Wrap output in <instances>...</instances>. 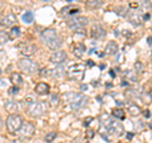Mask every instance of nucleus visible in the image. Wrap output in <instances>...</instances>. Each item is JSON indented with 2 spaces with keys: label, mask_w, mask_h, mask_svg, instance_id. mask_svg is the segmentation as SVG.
Here are the masks:
<instances>
[{
  "label": "nucleus",
  "mask_w": 152,
  "mask_h": 143,
  "mask_svg": "<svg viewBox=\"0 0 152 143\" xmlns=\"http://www.w3.org/2000/svg\"><path fill=\"white\" fill-rule=\"evenodd\" d=\"M41 38L42 41L47 45V47L51 50H58L61 46H62V38L58 36L53 28H46V29L41 33Z\"/></svg>",
  "instance_id": "nucleus-1"
},
{
  "label": "nucleus",
  "mask_w": 152,
  "mask_h": 143,
  "mask_svg": "<svg viewBox=\"0 0 152 143\" xmlns=\"http://www.w3.org/2000/svg\"><path fill=\"white\" fill-rule=\"evenodd\" d=\"M64 99L70 104V107L74 112H77L80 109H83L89 101L86 95L80 94V93H72V91L64 94Z\"/></svg>",
  "instance_id": "nucleus-2"
},
{
  "label": "nucleus",
  "mask_w": 152,
  "mask_h": 143,
  "mask_svg": "<svg viewBox=\"0 0 152 143\" xmlns=\"http://www.w3.org/2000/svg\"><path fill=\"white\" fill-rule=\"evenodd\" d=\"M47 109H48V104L42 100H34L33 103L27 105V112L32 118H41L46 114Z\"/></svg>",
  "instance_id": "nucleus-3"
},
{
  "label": "nucleus",
  "mask_w": 152,
  "mask_h": 143,
  "mask_svg": "<svg viewBox=\"0 0 152 143\" xmlns=\"http://www.w3.org/2000/svg\"><path fill=\"white\" fill-rule=\"evenodd\" d=\"M18 67L20 71H23L24 74L27 75H33L38 72V65L36 61L31 60L29 57H23V58H20L18 61Z\"/></svg>",
  "instance_id": "nucleus-4"
},
{
  "label": "nucleus",
  "mask_w": 152,
  "mask_h": 143,
  "mask_svg": "<svg viewBox=\"0 0 152 143\" xmlns=\"http://www.w3.org/2000/svg\"><path fill=\"white\" fill-rule=\"evenodd\" d=\"M5 124H7L8 132L15 133V132H18L19 129H20V127H22V124H23V118L19 115V114L13 113V114H10V115L7 118Z\"/></svg>",
  "instance_id": "nucleus-5"
},
{
  "label": "nucleus",
  "mask_w": 152,
  "mask_h": 143,
  "mask_svg": "<svg viewBox=\"0 0 152 143\" xmlns=\"http://www.w3.org/2000/svg\"><path fill=\"white\" fill-rule=\"evenodd\" d=\"M88 18L86 17H70L67 19V26L69 28H71L72 31H76V29H80V28H84L85 26L88 24Z\"/></svg>",
  "instance_id": "nucleus-6"
},
{
  "label": "nucleus",
  "mask_w": 152,
  "mask_h": 143,
  "mask_svg": "<svg viewBox=\"0 0 152 143\" xmlns=\"http://www.w3.org/2000/svg\"><path fill=\"white\" fill-rule=\"evenodd\" d=\"M84 71H85L84 65H80V63L71 65L67 70V75L72 80H81L84 77Z\"/></svg>",
  "instance_id": "nucleus-7"
},
{
  "label": "nucleus",
  "mask_w": 152,
  "mask_h": 143,
  "mask_svg": "<svg viewBox=\"0 0 152 143\" xmlns=\"http://www.w3.org/2000/svg\"><path fill=\"white\" fill-rule=\"evenodd\" d=\"M105 131L109 133V134H112V136L121 137V136H123V133H124V128H123L121 122H114L113 120L110 124L105 128Z\"/></svg>",
  "instance_id": "nucleus-8"
},
{
  "label": "nucleus",
  "mask_w": 152,
  "mask_h": 143,
  "mask_svg": "<svg viewBox=\"0 0 152 143\" xmlns=\"http://www.w3.org/2000/svg\"><path fill=\"white\" fill-rule=\"evenodd\" d=\"M18 132L20 133L22 137H24V138H31L33 134H34L36 127H34V124H33V123H31V122H23L20 129H19Z\"/></svg>",
  "instance_id": "nucleus-9"
},
{
  "label": "nucleus",
  "mask_w": 152,
  "mask_h": 143,
  "mask_svg": "<svg viewBox=\"0 0 152 143\" xmlns=\"http://www.w3.org/2000/svg\"><path fill=\"white\" fill-rule=\"evenodd\" d=\"M66 60H67V53H66L65 51H61V50L53 51L51 57H50V61L55 65H62Z\"/></svg>",
  "instance_id": "nucleus-10"
},
{
  "label": "nucleus",
  "mask_w": 152,
  "mask_h": 143,
  "mask_svg": "<svg viewBox=\"0 0 152 143\" xmlns=\"http://www.w3.org/2000/svg\"><path fill=\"white\" fill-rule=\"evenodd\" d=\"M90 34H91V38H94V39H102V38L105 37L107 31L103 28V26L95 24L91 28V32H90Z\"/></svg>",
  "instance_id": "nucleus-11"
},
{
  "label": "nucleus",
  "mask_w": 152,
  "mask_h": 143,
  "mask_svg": "<svg viewBox=\"0 0 152 143\" xmlns=\"http://www.w3.org/2000/svg\"><path fill=\"white\" fill-rule=\"evenodd\" d=\"M17 22V18L14 14H8V15L3 17L0 19V27L3 28H12Z\"/></svg>",
  "instance_id": "nucleus-12"
},
{
  "label": "nucleus",
  "mask_w": 152,
  "mask_h": 143,
  "mask_svg": "<svg viewBox=\"0 0 152 143\" xmlns=\"http://www.w3.org/2000/svg\"><path fill=\"white\" fill-rule=\"evenodd\" d=\"M118 52V45L115 41H109L104 47V53L107 56H114Z\"/></svg>",
  "instance_id": "nucleus-13"
},
{
  "label": "nucleus",
  "mask_w": 152,
  "mask_h": 143,
  "mask_svg": "<svg viewBox=\"0 0 152 143\" xmlns=\"http://www.w3.org/2000/svg\"><path fill=\"white\" fill-rule=\"evenodd\" d=\"M37 51V46L33 45V43H28V45H24L20 48V53L24 56V57H31L36 53Z\"/></svg>",
  "instance_id": "nucleus-14"
},
{
  "label": "nucleus",
  "mask_w": 152,
  "mask_h": 143,
  "mask_svg": "<svg viewBox=\"0 0 152 143\" xmlns=\"http://www.w3.org/2000/svg\"><path fill=\"white\" fill-rule=\"evenodd\" d=\"M50 90L51 88L47 82H38L34 88V91L38 95H47V94H50Z\"/></svg>",
  "instance_id": "nucleus-15"
},
{
  "label": "nucleus",
  "mask_w": 152,
  "mask_h": 143,
  "mask_svg": "<svg viewBox=\"0 0 152 143\" xmlns=\"http://www.w3.org/2000/svg\"><path fill=\"white\" fill-rule=\"evenodd\" d=\"M4 108H5V110L9 112L10 114L13 113H17L18 109H19V105L15 100H12V99H8L5 100V103H4Z\"/></svg>",
  "instance_id": "nucleus-16"
},
{
  "label": "nucleus",
  "mask_w": 152,
  "mask_h": 143,
  "mask_svg": "<svg viewBox=\"0 0 152 143\" xmlns=\"http://www.w3.org/2000/svg\"><path fill=\"white\" fill-rule=\"evenodd\" d=\"M85 52H86V47H85L84 43H76L74 46V55L77 57V58H81Z\"/></svg>",
  "instance_id": "nucleus-17"
},
{
  "label": "nucleus",
  "mask_w": 152,
  "mask_h": 143,
  "mask_svg": "<svg viewBox=\"0 0 152 143\" xmlns=\"http://www.w3.org/2000/svg\"><path fill=\"white\" fill-rule=\"evenodd\" d=\"M103 4H104L103 0H89L86 3V8L90 9V10H95V9L102 8Z\"/></svg>",
  "instance_id": "nucleus-18"
},
{
  "label": "nucleus",
  "mask_w": 152,
  "mask_h": 143,
  "mask_svg": "<svg viewBox=\"0 0 152 143\" xmlns=\"http://www.w3.org/2000/svg\"><path fill=\"white\" fill-rule=\"evenodd\" d=\"M80 12L79 8H74V7H67V8H64L62 10H61V14L62 15H70V17H74L76 15Z\"/></svg>",
  "instance_id": "nucleus-19"
},
{
  "label": "nucleus",
  "mask_w": 152,
  "mask_h": 143,
  "mask_svg": "<svg viewBox=\"0 0 152 143\" xmlns=\"http://www.w3.org/2000/svg\"><path fill=\"white\" fill-rule=\"evenodd\" d=\"M127 112L129 113L132 117H137V115H140L142 110H141V108L137 105V104H131V105L127 108Z\"/></svg>",
  "instance_id": "nucleus-20"
},
{
  "label": "nucleus",
  "mask_w": 152,
  "mask_h": 143,
  "mask_svg": "<svg viewBox=\"0 0 152 143\" xmlns=\"http://www.w3.org/2000/svg\"><path fill=\"white\" fill-rule=\"evenodd\" d=\"M126 98L127 99H136V98H141V93H138V90L136 89H128L126 90Z\"/></svg>",
  "instance_id": "nucleus-21"
},
{
  "label": "nucleus",
  "mask_w": 152,
  "mask_h": 143,
  "mask_svg": "<svg viewBox=\"0 0 152 143\" xmlns=\"http://www.w3.org/2000/svg\"><path fill=\"white\" fill-rule=\"evenodd\" d=\"M124 77L127 79V81L129 82H137V72L132 70H127L124 72Z\"/></svg>",
  "instance_id": "nucleus-22"
},
{
  "label": "nucleus",
  "mask_w": 152,
  "mask_h": 143,
  "mask_svg": "<svg viewBox=\"0 0 152 143\" xmlns=\"http://www.w3.org/2000/svg\"><path fill=\"white\" fill-rule=\"evenodd\" d=\"M10 81H12V84L13 85H17V86H19V85H22V82H23V79H22V76L19 75L18 72H13L12 75H10Z\"/></svg>",
  "instance_id": "nucleus-23"
},
{
  "label": "nucleus",
  "mask_w": 152,
  "mask_h": 143,
  "mask_svg": "<svg viewBox=\"0 0 152 143\" xmlns=\"http://www.w3.org/2000/svg\"><path fill=\"white\" fill-rule=\"evenodd\" d=\"M19 36H20V27L13 26L10 32H9V38H10V39H15V38H18Z\"/></svg>",
  "instance_id": "nucleus-24"
},
{
  "label": "nucleus",
  "mask_w": 152,
  "mask_h": 143,
  "mask_svg": "<svg viewBox=\"0 0 152 143\" xmlns=\"http://www.w3.org/2000/svg\"><path fill=\"white\" fill-rule=\"evenodd\" d=\"M127 15H128V20H129L133 26H140L141 24L140 17L137 15L136 13H129V14H127Z\"/></svg>",
  "instance_id": "nucleus-25"
},
{
  "label": "nucleus",
  "mask_w": 152,
  "mask_h": 143,
  "mask_svg": "<svg viewBox=\"0 0 152 143\" xmlns=\"http://www.w3.org/2000/svg\"><path fill=\"white\" fill-rule=\"evenodd\" d=\"M22 20L26 23V24H31V23L34 20V15H33L32 12H26L24 14H23L22 17Z\"/></svg>",
  "instance_id": "nucleus-26"
},
{
  "label": "nucleus",
  "mask_w": 152,
  "mask_h": 143,
  "mask_svg": "<svg viewBox=\"0 0 152 143\" xmlns=\"http://www.w3.org/2000/svg\"><path fill=\"white\" fill-rule=\"evenodd\" d=\"M51 75L53 76V77H61V76H64L65 75V70L64 67L61 65H58V67H56L51 71Z\"/></svg>",
  "instance_id": "nucleus-27"
},
{
  "label": "nucleus",
  "mask_w": 152,
  "mask_h": 143,
  "mask_svg": "<svg viewBox=\"0 0 152 143\" xmlns=\"http://www.w3.org/2000/svg\"><path fill=\"white\" fill-rule=\"evenodd\" d=\"M50 105L52 108H56V107H58V104H60V96L57 94H51V96H50Z\"/></svg>",
  "instance_id": "nucleus-28"
},
{
  "label": "nucleus",
  "mask_w": 152,
  "mask_h": 143,
  "mask_svg": "<svg viewBox=\"0 0 152 143\" xmlns=\"http://www.w3.org/2000/svg\"><path fill=\"white\" fill-rule=\"evenodd\" d=\"M112 114H113V115L117 119H124V117H126V112L123 110V109H121V108L113 109V110H112Z\"/></svg>",
  "instance_id": "nucleus-29"
},
{
  "label": "nucleus",
  "mask_w": 152,
  "mask_h": 143,
  "mask_svg": "<svg viewBox=\"0 0 152 143\" xmlns=\"http://www.w3.org/2000/svg\"><path fill=\"white\" fill-rule=\"evenodd\" d=\"M10 41L9 38V33L5 31H0V45H5L7 42Z\"/></svg>",
  "instance_id": "nucleus-30"
},
{
  "label": "nucleus",
  "mask_w": 152,
  "mask_h": 143,
  "mask_svg": "<svg viewBox=\"0 0 152 143\" xmlns=\"http://www.w3.org/2000/svg\"><path fill=\"white\" fill-rule=\"evenodd\" d=\"M56 137H57V133L56 132H48L46 134V137H45V141L47 143H51V142H53L56 139Z\"/></svg>",
  "instance_id": "nucleus-31"
},
{
  "label": "nucleus",
  "mask_w": 152,
  "mask_h": 143,
  "mask_svg": "<svg viewBox=\"0 0 152 143\" xmlns=\"http://www.w3.org/2000/svg\"><path fill=\"white\" fill-rule=\"evenodd\" d=\"M141 98L143 99V101H145V103H151V101H152L151 94H150V93H147V91H141Z\"/></svg>",
  "instance_id": "nucleus-32"
},
{
  "label": "nucleus",
  "mask_w": 152,
  "mask_h": 143,
  "mask_svg": "<svg viewBox=\"0 0 152 143\" xmlns=\"http://www.w3.org/2000/svg\"><path fill=\"white\" fill-rule=\"evenodd\" d=\"M115 13H118L119 15L127 17V14H128V9H127V7H118V8H115Z\"/></svg>",
  "instance_id": "nucleus-33"
},
{
  "label": "nucleus",
  "mask_w": 152,
  "mask_h": 143,
  "mask_svg": "<svg viewBox=\"0 0 152 143\" xmlns=\"http://www.w3.org/2000/svg\"><path fill=\"white\" fill-rule=\"evenodd\" d=\"M134 70H136V72H138V74H141L142 71H143V65H142L140 61H137V62L134 63Z\"/></svg>",
  "instance_id": "nucleus-34"
},
{
  "label": "nucleus",
  "mask_w": 152,
  "mask_h": 143,
  "mask_svg": "<svg viewBox=\"0 0 152 143\" xmlns=\"http://www.w3.org/2000/svg\"><path fill=\"white\" fill-rule=\"evenodd\" d=\"M18 93H19V86H17V85H14V86H12L9 89V94L10 95H15Z\"/></svg>",
  "instance_id": "nucleus-35"
},
{
  "label": "nucleus",
  "mask_w": 152,
  "mask_h": 143,
  "mask_svg": "<svg viewBox=\"0 0 152 143\" xmlns=\"http://www.w3.org/2000/svg\"><path fill=\"white\" fill-rule=\"evenodd\" d=\"M38 74H39L41 77H45V76H47V75H48L50 72H48V69L43 67V69H41V70H39V72H38Z\"/></svg>",
  "instance_id": "nucleus-36"
},
{
  "label": "nucleus",
  "mask_w": 152,
  "mask_h": 143,
  "mask_svg": "<svg viewBox=\"0 0 152 143\" xmlns=\"http://www.w3.org/2000/svg\"><path fill=\"white\" fill-rule=\"evenodd\" d=\"M93 120H94V118H93V117H88V118H85V119H84V125H85V127L90 125V123H91Z\"/></svg>",
  "instance_id": "nucleus-37"
},
{
  "label": "nucleus",
  "mask_w": 152,
  "mask_h": 143,
  "mask_svg": "<svg viewBox=\"0 0 152 143\" xmlns=\"http://www.w3.org/2000/svg\"><path fill=\"white\" fill-rule=\"evenodd\" d=\"M94 134H95V132H94V131H91V129L88 131V138H93Z\"/></svg>",
  "instance_id": "nucleus-38"
},
{
  "label": "nucleus",
  "mask_w": 152,
  "mask_h": 143,
  "mask_svg": "<svg viewBox=\"0 0 152 143\" xmlns=\"http://www.w3.org/2000/svg\"><path fill=\"white\" fill-rule=\"evenodd\" d=\"M143 114H145V117H146V118H150V115H151L150 110H145V112H143Z\"/></svg>",
  "instance_id": "nucleus-39"
},
{
  "label": "nucleus",
  "mask_w": 152,
  "mask_h": 143,
  "mask_svg": "<svg viewBox=\"0 0 152 143\" xmlns=\"http://www.w3.org/2000/svg\"><path fill=\"white\" fill-rule=\"evenodd\" d=\"M126 137L128 138V139H132V138H133V133H127Z\"/></svg>",
  "instance_id": "nucleus-40"
},
{
  "label": "nucleus",
  "mask_w": 152,
  "mask_h": 143,
  "mask_svg": "<svg viewBox=\"0 0 152 143\" xmlns=\"http://www.w3.org/2000/svg\"><path fill=\"white\" fill-rule=\"evenodd\" d=\"M143 19H145V20H148V19H150V14H145Z\"/></svg>",
  "instance_id": "nucleus-41"
},
{
  "label": "nucleus",
  "mask_w": 152,
  "mask_h": 143,
  "mask_svg": "<svg viewBox=\"0 0 152 143\" xmlns=\"http://www.w3.org/2000/svg\"><path fill=\"white\" fill-rule=\"evenodd\" d=\"M3 124H4V123H3V119L0 118V129H1V128H3Z\"/></svg>",
  "instance_id": "nucleus-42"
},
{
  "label": "nucleus",
  "mask_w": 152,
  "mask_h": 143,
  "mask_svg": "<svg viewBox=\"0 0 152 143\" xmlns=\"http://www.w3.org/2000/svg\"><path fill=\"white\" fill-rule=\"evenodd\" d=\"M86 89H88L86 85H81V90H86Z\"/></svg>",
  "instance_id": "nucleus-43"
},
{
  "label": "nucleus",
  "mask_w": 152,
  "mask_h": 143,
  "mask_svg": "<svg viewBox=\"0 0 152 143\" xmlns=\"http://www.w3.org/2000/svg\"><path fill=\"white\" fill-rule=\"evenodd\" d=\"M148 43L152 46V37H150V38H148Z\"/></svg>",
  "instance_id": "nucleus-44"
},
{
  "label": "nucleus",
  "mask_w": 152,
  "mask_h": 143,
  "mask_svg": "<svg viewBox=\"0 0 152 143\" xmlns=\"http://www.w3.org/2000/svg\"><path fill=\"white\" fill-rule=\"evenodd\" d=\"M66 1H69V3H70V1H74V0H66Z\"/></svg>",
  "instance_id": "nucleus-45"
},
{
  "label": "nucleus",
  "mask_w": 152,
  "mask_h": 143,
  "mask_svg": "<svg viewBox=\"0 0 152 143\" xmlns=\"http://www.w3.org/2000/svg\"><path fill=\"white\" fill-rule=\"evenodd\" d=\"M0 74H1V70H0Z\"/></svg>",
  "instance_id": "nucleus-46"
},
{
  "label": "nucleus",
  "mask_w": 152,
  "mask_h": 143,
  "mask_svg": "<svg viewBox=\"0 0 152 143\" xmlns=\"http://www.w3.org/2000/svg\"><path fill=\"white\" fill-rule=\"evenodd\" d=\"M43 1H47V0H43Z\"/></svg>",
  "instance_id": "nucleus-47"
},
{
  "label": "nucleus",
  "mask_w": 152,
  "mask_h": 143,
  "mask_svg": "<svg viewBox=\"0 0 152 143\" xmlns=\"http://www.w3.org/2000/svg\"><path fill=\"white\" fill-rule=\"evenodd\" d=\"M0 143H1V142H0Z\"/></svg>",
  "instance_id": "nucleus-48"
}]
</instances>
